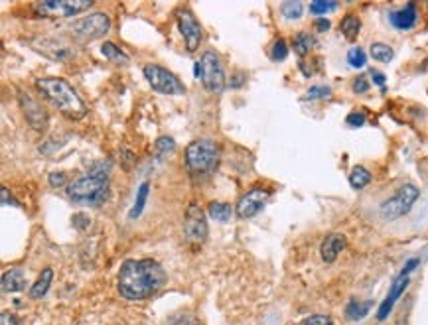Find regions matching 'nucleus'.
I'll list each match as a JSON object with an SVG mask.
<instances>
[{"label": "nucleus", "mask_w": 428, "mask_h": 325, "mask_svg": "<svg viewBox=\"0 0 428 325\" xmlns=\"http://www.w3.org/2000/svg\"><path fill=\"white\" fill-rule=\"evenodd\" d=\"M166 284L164 268L152 259H129L119 270V294L129 302L150 298Z\"/></svg>", "instance_id": "f257e3e1"}, {"label": "nucleus", "mask_w": 428, "mask_h": 325, "mask_svg": "<svg viewBox=\"0 0 428 325\" xmlns=\"http://www.w3.org/2000/svg\"><path fill=\"white\" fill-rule=\"evenodd\" d=\"M36 89L62 115H66L67 119L79 120L87 115L85 103L77 95L76 89L69 85L66 79H62V77H42V79L36 81Z\"/></svg>", "instance_id": "f03ea898"}, {"label": "nucleus", "mask_w": 428, "mask_h": 325, "mask_svg": "<svg viewBox=\"0 0 428 325\" xmlns=\"http://www.w3.org/2000/svg\"><path fill=\"white\" fill-rule=\"evenodd\" d=\"M67 197L83 207H99L109 197V178L105 172H93L77 178L73 184L67 185Z\"/></svg>", "instance_id": "7ed1b4c3"}, {"label": "nucleus", "mask_w": 428, "mask_h": 325, "mask_svg": "<svg viewBox=\"0 0 428 325\" xmlns=\"http://www.w3.org/2000/svg\"><path fill=\"white\" fill-rule=\"evenodd\" d=\"M221 150L217 142L209 138H199L187 144L186 148V166L194 175H206L211 173L220 164Z\"/></svg>", "instance_id": "20e7f679"}, {"label": "nucleus", "mask_w": 428, "mask_h": 325, "mask_svg": "<svg viewBox=\"0 0 428 325\" xmlns=\"http://www.w3.org/2000/svg\"><path fill=\"white\" fill-rule=\"evenodd\" d=\"M194 73L199 81L204 83V87L208 89L209 93L221 95L225 91V71H223V64L221 57L215 52H206L199 57V62L194 65Z\"/></svg>", "instance_id": "39448f33"}, {"label": "nucleus", "mask_w": 428, "mask_h": 325, "mask_svg": "<svg viewBox=\"0 0 428 325\" xmlns=\"http://www.w3.org/2000/svg\"><path fill=\"white\" fill-rule=\"evenodd\" d=\"M418 195H420V192H418L417 185L413 184L401 185L395 194L391 195L389 199H385L383 203H381V207H379V215L383 217L385 221H397V219L405 217L406 213L413 209V205L417 203Z\"/></svg>", "instance_id": "423d86ee"}, {"label": "nucleus", "mask_w": 428, "mask_h": 325, "mask_svg": "<svg viewBox=\"0 0 428 325\" xmlns=\"http://www.w3.org/2000/svg\"><path fill=\"white\" fill-rule=\"evenodd\" d=\"M110 18L105 12H93L89 16H83L69 26V32L77 42H93L99 40L109 32Z\"/></svg>", "instance_id": "0eeeda50"}, {"label": "nucleus", "mask_w": 428, "mask_h": 325, "mask_svg": "<svg viewBox=\"0 0 428 325\" xmlns=\"http://www.w3.org/2000/svg\"><path fill=\"white\" fill-rule=\"evenodd\" d=\"M143 73L148 81V85L162 95H176L178 97V95L186 93V85L178 79V75L168 71L162 65L146 64L143 67Z\"/></svg>", "instance_id": "6e6552de"}, {"label": "nucleus", "mask_w": 428, "mask_h": 325, "mask_svg": "<svg viewBox=\"0 0 428 325\" xmlns=\"http://www.w3.org/2000/svg\"><path fill=\"white\" fill-rule=\"evenodd\" d=\"M93 6L91 0H48V2H36L32 10L38 16L45 18H69L77 16L79 12L89 10Z\"/></svg>", "instance_id": "1a4fd4ad"}, {"label": "nucleus", "mask_w": 428, "mask_h": 325, "mask_svg": "<svg viewBox=\"0 0 428 325\" xmlns=\"http://www.w3.org/2000/svg\"><path fill=\"white\" fill-rule=\"evenodd\" d=\"M418 264H420V260L411 259L405 264V268L399 272V276H397L395 282H393V286H391V290L387 294V298H385L383 302H381V305H379V312H377V319H379V322H385V319L389 317V314L393 312V305H395L397 300H399V298L405 294L406 288H408L411 274L415 272V268H417Z\"/></svg>", "instance_id": "9d476101"}, {"label": "nucleus", "mask_w": 428, "mask_h": 325, "mask_svg": "<svg viewBox=\"0 0 428 325\" xmlns=\"http://www.w3.org/2000/svg\"><path fill=\"white\" fill-rule=\"evenodd\" d=\"M269 197H271V192H269V189H264V187H252V189H249V192L237 201L235 215L239 217L241 221L251 219V217H255L257 213L263 211V207L266 205Z\"/></svg>", "instance_id": "9b49d317"}, {"label": "nucleus", "mask_w": 428, "mask_h": 325, "mask_svg": "<svg viewBox=\"0 0 428 325\" xmlns=\"http://www.w3.org/2000/svg\"><path fill=\"white\" fill-rule=\"evenodd\" d=\"M178 26H180V32L184 36L187 52L194 54L199 48L201 40H204V32H201L198 18L194 16V12L190 10V8H182V10L178 12Z\"/></svg>", "instance_id": "f8f14e48"}, {"label": "nucleus", "mask_w": 428, "mask_h": 325, "mask_svg": "<svg viewBox=\"0 0 428 325\" xmlns=\"http://www.w3.org/2000/svg\"><path fill=\"white\" fill-rule=\"evenodd\" d=\"M184 233L190 243H204L209 235L208 221H206V213L201 211V207L192 203L186 211V221H184Z\"/></svg>", "instance_id": "ddd939ff"}, {"label": "nucleus", "mask_w": 428, "mask_h": 325, "mask_svg": "<svg viewBox=\"0 0 428 325\" xmlns=\"http://www.w3.org/2000/svg\"><path fill=\"white\" fill-rule=\"evenodd\" d=\"M418 22V8L415 2H408L405 6L397 8V10L389 12V24L395 28V30H401V32H406V30H413L417 26Z\"/></svg>", "instance_id": "4468645a"}, {"label": "nucleus", "mask_w": 428, "mask_h": 325, "mask_svg": "<svg viewBox=\"0 0 428 325\" xmlns=\"http://www.w3.org/2000/svg\"><path fill=\"white\" fill-rule=\"evenodd\" d=\"M34 50L38 54L45 55L54 62H64L71 57V48L67 43L59 42V40H50V38H42V40H34Z\"/></svg>", "instance_id": "2eb2a0df"}, {"label": "nucleus", "mask_w": 428, "mask_h": 325, "mask_svg": "<svg viewBox=\"0 0 428 325\" xmlns=\"http://www.w3.org/2000/svg\"><path fill=\"white\" fill-rule=\"evenodd\" d=\"M22 107H24V115H26V119H28V122L32 124L36 130H44L45 124H48V115H45L44 107L36 101V99H32L28 93H22Z\"/></svg>", "instance_id": "dca6fc26"}, {"label": "nucleus", "mask_w": 428, "mask_h": 325, "mask_svg": "<svg viewBox=\"0 0 428 325\" xmlns=\"http://www.w3.org/2000/svg\"><path fill=\"white\" fill-rule=\"evenodd\" d=\"M348 240H345V235L341 233H331L328 237L324 238L322 247H320V254H322V260L324 262H334V260L340 257V252L345 249Z\"/></svg>", "instance_id": "f3484780"}, {"label": "nucleus", "mask_w": 428, "mask_h": 325, "mask_svg": "<svg viewBox=\"0 0 428 325\" xmlns=\"http://www.w3.org/2000/svg\"><path fill=\"white\" fill-rule=\"evenodd\" d=\"M26 288V278L20 268H10L8 272L2 274V292H20Z\"/></svg>", "instance_id": "a211bd4d"}, {"label": "nucleus", "mask_w": 428, "mask_h": 325, "mask_svg": "<svg viewBox=\"0 0 428 325\" xmlns=\"http://www.w3.org/2000/svg\"><path fill=\"white\" fill-rule=\"evenodd\" d=\"M52 280H54V270H52V268H44L42 274L38 276L36 284H32V288H30V294H28L30 300H40L42 296H45V292L50 290Z\"/></svg>", "instance_id": "6ab92c4d"}, {"label": "nucleus", "mask_w": 428, "mask_h": 325, "mask_svg": "<svg viewBox=\"0 0 428 325\" xmlns=\"http://www.w3.org/2000/svg\"><path fill=\"white\" fill-rule=\"evenodd\" d=\"M359 30H362V20L355 16V14H348L343 20L340 22V32L345 40L353 42L357 36H359Z\"/></svg>", "instance_id": "aec40b11"}, {"label": "nucleus", "mask_w": 428, "mask_h": 325, "mask_svg": "<svg viewBox=\"0 0 428 325\" xmlns=\"http://www.w3.org/2000/svg\"><path fill=\"white\" fill-rule=\"evenodd\" d=\"M373 308V302H359V300H352L345 305V317L350 322H359L365 315L369 314V310Z\"/></svg>", "instance_id": "412c9836"}, {"label": "nucleus", "mask_w": 428, "mask_h": 325, "mask_svg": "<svg viewBox=\"0 0 428 325\" xmlns=\"http://www.w3.org/2000/svg\"><path fill=\"white\" fill-rule=\"evenodd\" d=\"M314 45H316V40H314V36L310 32H298L297 36H294V40H292V48H294V52H297V55H300V57L310 54Z\"/></svg>", "instance_id": "4be33fe9"}, {"label": "nucleus", "mask_w": 428, "mask_h": 325, "mask_svg": "<svg viewBox=\"0 0 428 325\" xmlns=\"http://www.w3.org/2000/svg\"><path fill=\"white\" fill-rule=\"evenodd\" d=\"M148 194H150V184H148V182H144V184L138 187V192H136L134 205H132L131 213H129V217H131L132 221H134V219H138L141 213L144 211V205H146V201H148Z\"/></svg>", "instance_id": "5701e85b"}, {"label": "nucleus", "mask_w": 428, "mask_h": 325, "mask_svg": "<svg viewBox=\"0 0 428 325\" xmlns=\"http://www.w3.org/2000/svg\"><path fill=\"white\" fill-rule=\"evenodd\" d=\"M302 12H304V6L300 0H286L280 4V14L285 16V20L294 22L302 18Z\"/></svg>", "instance_id": "b1692460"}, {"label": "nucleus", "mask_w": 428, "mask_h": 325, "mask_svg": "<svg viewBox=\"0 0 428 325\" xmlns=\"http://www.w3.org/2000/svg\"><path fill=\"white\" fill-rule=\"evenodd\" d=\"M369 54H371V57H373L375 62H379V64H389V62L395 57L393 48H391L389 43L383 42H375L373 45H371V50H369Z\"/></svg>", "instance_id": "393cba45"}, {"label": "nucleus", "mask_w": 428, "mask_h": 325, "mask_svg": "<svg viewBox=\"0 0 428 325\" xmlns=\"http://www.w3.org/2000/svg\"><path fill=\"white\" fill-rule=\"evenodd\" d=\"M350 184H352L353 189H363L371 184V173L363 166H355L350 173Z\"/></svg>", "instance_id": "a878e982"}, {"label": "nucleus", "mask_w": 428, "mask_h": 325, "mask_svg": "<svg viewBox=\"0 0 428 325\" xmlns=\"http://www.w3.org/2000/svg\"><path fill=\"white\" fill-rule=\"evenodd\" d=\"M209 215L213 217L220 223H227L233 215V207L229 203H221V201H213L209 203Z\"/></svg>", "instance_id": "bb28decb"}, {"label": "nucleus", "mask_w": 428, "mask_h": 325, "mask_svg": "<svg viewBox=\"0 0 428 325\" xmlns=\"http://www.w3.org/2000/svg\"><path fill=\"white\" fill-rule=\"evenodd\" d=\"M101 54L105 55L110 62H129V55L122 52L119 45H115L113 42H105L101 45Z\"/></svg>", "instance_id": "cd10ccee"}, {"label": "nucleus", "mask_w": 428, "mask_h": 325, "mask_svg": "<svg viewBox=\"0 0 428 325\" xmlns=\"http://www.w3.org/2000/svg\"><path fill=\"white\" fill-rule=\"evenodd\" d=\"M348 64H350V67H353V69H362V67H365V64H367V54H365V50H363V48H352V50L348 52Z\"/></svg>", "instance_id": "c85d7f7f"}, {"label": "nucleus", "mask_w": 428, "mask_h": 325, "mask_svg": "<svg viewBox=\"0 0 428 325\" xmlns=\"http://www.w3.org/2000/svg\"><path fill=\"white\" fill-rule=\"evenodd\" d=\"M338 8V2H328V0H316L310 4V12L318 18H324V14L336 10Z\"/></svg>", "instance_id": "c756f323"}, {"label": "nucleus", "mask_w": 428, "mask_h": 325, "mask_svg": "<svg viewBox=\"0 0 428 325\" xmlns=\"http://www.w3.org/2000/svg\"><path fill=\"white\" fill-rule=\"evenodd\" d=\"M286 57H288V43L283 38H278L271 48V59L273 62H285Z\"/></svg>", "instance_id": "7c9ffc66"}, {"label": "nucleus", "mask_w": 428, "mask_h": 325, "mask_svg": "<svg viewBox=\"0 0 428 325\" xmlns=\"http://www.w3.org/2000/svg\"><path fill=\"white\" fill-rule=\"evenodd\" d=\"M331 95V89L326 85H314L310 87L306 91V95H304V99L306 101H316V99H326Z\"/></svg>", "instance_id": "2f4dec72"}, {"label": "nucleus", "mask_w": 428, "mask_h": 325, "mask_svg": "<svg viewBox=\"0 0 428 325\" xmlns=\"http://www.w3.org/2000/svg\"><path fill=\"white\" fill-rule=\"evenodd\" d=\"M365 113H362V110H353V113H350L348 117H345V124L348 127H352V129H362L363 124H365Z\"/></svg>", "instance_id": "473e14b6"}, {"label": "nucleus", "mask_w": 428, "mask_h": 325, "mask_svg": "<svg viewBox=\"0 0 428 325\" xmlns=\"http://www.w3.org/2000/svg\"><path fill=\"white\" fill-rule=\"evenodd\" d=\"M298 325H334L331 317L328 315H310L306 319H302Z\"/></svg>", "instance_id": "72a5a7b5"}, {"label": "nucleus", "mask_w": 428, "mask_h": 325, "mask_svg": "<svg viewBox=\"0 0 428 325\" xmlns=\"http://www.w3.org/2000/svg\"><path fill=\"white\" fill-rule=\"evenodd\" d=\"M174 148H176V144H174V140L170 136H160L158 142H156V150L160 152V154H168V152H172Z\"/></svg>", "instance_id": "f704fd0d"}, {"label": "nucleus", "mask_w": 428, "mask_h": 325, "mask_svg": "<svg viewBox=\"0 0 428 325\" xmlns=\"http://www.w3.org/2000/svg\"><path fill=\"white\" fill-rule=\"evenodd\" d=\"M353 93H357V95H363V93H367L369 91V81H367V77L359 75L357 79H353Z\"/></svg>", "instance_id": "c9c22d12"}, {"label": "nucleus", "mask_w": 428, "mask_h": 325, "mask_svg": "<svg viewBox=\"0 0 428 325\" xmlns=\"http://www.w3.org/2000/svg\"><path fill=\"white\" fill-rule=\"evenodd\" d=\"M48 182H50V185H52V187H64V185H66V182H67L66 173H64V172L50 173Z\"/></svg>", "instance_id": "e433bc0d"}, {"label": "nucleus", "mask_w": 428, "mask_h": 325, "mask_svg": "<svg viewBox=\"0 0 428 325\" xmlns=\"http://www.w3.org/2000/svg\"><path fill=\"white\" fill-rule=\"evenodd\" d=\"M245 81H247V75L243 73V71H237V73H233L229 79V87L231 89H239V87L245 85Z\"/></svg>", "instance_id": "4c0bfd02"}, {"label": "nucleus", "mask_w": 428, "mask_h": 325, "mask_svg": "<svg viewBox=\"0 0 428 325\" xmlns=\"http://www.w3.org/2000/svg\"><path fill=\"white\" fill-rule=\"evenodd\" d=\"M0 325H22V324H20L18 317L14 314H10V312H2V315H0Z\"/></svg>", "instance_id": "58836bf2"}, {"label": "nucleus", "mask_w": 428, "mask_h": 325, "mask_svg": "<svg viewBox=\"0 0 428 325\" xmlns=\"http://www.w3.org/2000/svg\"><path fill=\"white\" fill-rule=\"evenodd\" d=\"M73 225H76L79 231H83V229L89 225V217L83 215V213H77V215H73Z\"/></svg>", "instance_id": "ea45409f"}, {"label": "nucleus", "mask_w": 428, "mask_h": 325, "mask_svg": "<svg viewBox=\"0 0 428 325\" xmlns=\"http://www.w3.org/2000/svg\"><path fill=\"white\" fill-rule=\"evenodd\" d=\"M314 26H316V30H318L320 34H324V32H328L329 30V20L328 18H316V22H314Z\"/></svg>", "instance_id": "a19ab883"}, {"label": "nucleus", "mask_w": 428, "mask_h": 325, "mask_svg": "<svg viewBox=\"0 0 428 325\" xmlns=\"http://www.w3.org/2000/svg\"><path fill=\"white\" fill-rule=\"evenodd\" d=\"M121 156H124V158H122V166H124V170H131V166L132 164H134V154H132L131 150H122L121 152Z\"/></svg>", "instance_id": "79ce46f5"}, {"label": "nucleus", "mask_w": 428, "mask_h": 325, "mask_svg": "<svg viewBox=\"0 0 428 325\" xmlns=\"http://www.w3.org/2000/svg\"><path fill=\"white\" fill-rule=\"evenodd\" d=\"M371 77H373L375 85H379V87H381V89H385V81H387V77H385V73H381V71H377V69H371Z\"/></svg>", "instance_id": "37998d69"}, {"label": "nucleus", "mask_w": 428, "mask_h": 325, "mask_svg": "<svg viewBox=\"0 0 428 325\" xmlns=\"http://www.w3.org/2000/svg\"><path fill=\"white\" fill-rule=\"evenodd\" d=\"M8 201L14 203V201H12V197H8V189H6V187H2V205H8Z\"/></svg>", "instance_id": "c03bdc74"}]
</instances>
